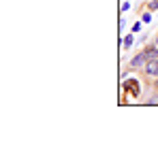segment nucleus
<instances>
[{
	"label": "nucleus",
	"instance_id": "obj_1",
	"mask_svg": "<svg viewBox=\"0 0 158 149\" xmlns=\"http://www.w3.org/2000/svg\"><path fill=\"white\" fill-rule=\"evenodd\" d=\"M143 68H145V74H150V77H158V58L148 60Z\"/></svg>",
	"mask_w": 158,
	"mask_h": 149
},
{
	"label": "nucleus",
	"instance_id": "obj_2",
	"mask_svg": "<svg viewBox=\"0 0 158 149\" xmlns=\"http://www.w3.org/2000/svg\"><path fill=\"white\" fill-rule=\"evenodd\" d=\"M145 62H148L145 53H139V55H135L131 60V68H141V66H145Z\"/></svg>",
	"mask_w": 158,
	"mask_h": 149
},
{
	"label": "nucleus",
	"instance_id": "obj_3",
	"mask_svg": "<svg viewBox=\"0 0 158 149\" xmlns=\"http://www.w3.org/2000/svg\"><path fill=\"white\" fill-rule=\"evenodd\" d=\"M124 87L131 92V96H139V83H137V79H128L124 83Z\"/></svg>",
	"mask_w": 158,
	"mask_h": 149
},
{
	"label": "nucleus",
	"instance_id": "obj_4",
	"mask_svg": "<svg viewBox=\"0 0 158 149\" xmlns=\"http://www.w3.org/2000/svg\"><path fill=\"white\" fill-rule=\"evenodd\" d=\"M143 53H145L148 60H154V58H158V47H150V49H145Z\"/></svg>",
	"mask_w": 158,
	"mask_h": 149
},
{
	"label": "nucleus",
	"instance_id": "obj_5",
	"mask_svg": "<svg viewBox=\"0 0 158 149\" xmlns=\"http://www.w3.org/2000/svg\"><path fill=\"white\" fill-rule=\"evenodd\" d=\"M132 41H135V38H132V34H128V36H124V38H122V47H124V49H131Z\"/></svg>",
	"mask_w": 158,
	"mask_h": 149
},
{
	"label": "nucleus",
	"instance_id": "obj_6",
	"mask_svg": "<svg viewBox=\"0 0 158 149\" xmlns=\"http://www.w3.org/2000/svg\"><path fill=\"white\" fill-rule=\"evenodd\" d=\"M141 22H143V24H150V22H152V15H150V13H143Z\"/></svg>",
	"mask_w": 158,
	"mask_h": 149
},
{
	"label": "nucleus",
	"instance_id": "obj_7",
	"mask_svg": "<svg viewBox=\"0 0 158 149\" xmlns=\"http://www.w3.org/2000/svg\"><path fill=\"white\" fill-rule=\"evenodd\" d=\"M120 9H122V13H124V11H128V9H131V2H122V6H120Z\"/></svg>",
	"mask_w": 158,
	"mask_h": 149
},
{
	"label": "nucleus",
	"instance_id": "obj_8",
	"mask_svg": "<svg viewBox=\"0 0 158 149\" xmlns=\"http://www.w3.org/2000/svg\"><path fill=\"white\" fill-rule=\"evenodd\" d=\"M156 47H158V36H156Z\"/></svg>",
	"mask_w": 158,
	"mask_h": 149
}]
</instances>
